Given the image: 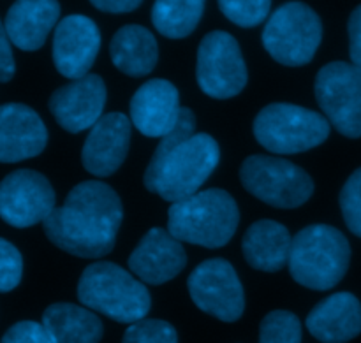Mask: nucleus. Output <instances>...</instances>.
<instances>
[{
    "mask_svg": "<svg viewBox=\"0 0 361 343\" xmlns=\"http://www.w3.org/2000/svg\"><path fill=\"white\" fill-rule=\"evenodd\" d=\"M123 206L108 183L88 180L67 194L60 208L42 222L49 242L71 256L99 259L115 249Z\"/></svg>",
    "mask_w": 361,
    "mask_h": 343,
    "instance_id": "nucleus-1",
    "label": "nucleus"
},
{
    "mask_svg": "<svg viewBox=\"0 0 361 343\" xmlns=\"http://www.w3.org/2000/svg\"><path fill=\"white\" fill-rule=\"evenodd\" d=\"M221 161V148L210 134H196V116L182 108L178 123L155 148L143 182L164 201L178 203L200 192Z\"/></svg>",
    "mask_w": 361,
    "mask_h": 343,
    "instance_id": "nucleus-2",
    "label": "nucleus"
},
{
    "mask_svg": "<svg viewBox=\"0 0 361 343\" xmlns=\"http://www.w3.org/2000/svg\"><path fill=\"white\" fill-rule=\"evenodd\" d=\"M238 204L229 192L208 189L173 203L168 213V231L178 242L221 249L238 229Z\"/></svg>",
    "mask_w": 361,
    "mask_h": 343,
    "instance_id": "nucleus-3",
    "label": "nucleus"
},
{
    "mask_svg": "<svg viewBox=\"0 0 361 343\" xmlns=\"http://www.w3.org/2000/svg\"><path fill=\"white\" fill-rule=\"evenodd\" d=\"M81 305L120 324H134L150 312V292L136 275L115 263H94L85 268L78 284Z\"/></svg>",
    "mask_w": 361,
    "mask_h": 343,
    "instance_id": "nucleus-4",
    "label": "nucleus"
},
{
    "mask_svg": "<svg viewBox=\"0 0 361 343\" xmlns=\"http://www.w3.org/2000/svg\"><path fill=\"white\" fill-rule=\"evenodd\" d=\"M351 247L338 229L314 224L293 238L289 273L300 285L312 291H330L345 277Z\"/></svg>",
    "mask_w": 361,
    "mask_h": 343,
    "instance_id": "nucleus-5",
    "label": "nucleus"
},
{
    "mask_svg": "<svg viewBox=\"0 0 361 343\" xmlns=\"http://www.w3.org/2000/svg\"><path fill=\"white\" fill-rule=\"evenodd\" d=\"M252 129L257 143L279 155L309 151L330 136L326 116L288 102H275L261 109Z\"/></svg>",
    "mask_w": 361,
    "mask_h": 343,
    "instance_id": "nucleus-6",
    "label": "nucleus"
},
{
    "mask_svg": "<svg viewBox=\"0 0 361 343\" xmlns=\"http://www.w3.org/2000/svg\"><path fill=\"white\" fill-rule=\"evenodd\" d=\"M323 39V25L312 7L303 2L282 4L268 18L263 46L275 62L302 67L316 55Z\"/></svg>",
    "mask_w": 361,
    "mask_h": 343,
    "instance_id": "nucleus-7",
    "label": "nucleus"
},
{
    "mask_svg": "<svg viewBox=\"0 0 361 343\" xmlns=\"http://www.w3.org/2000/svg\"><path fill=\"white\" fill-rule=\"evenodd\" d=\"M249 194L274 208L293 210L312 197L314 182L300 166L271 155H250L240 168Z\"/></svg>",
    "mask_w": 361,
    "mask_h": 343,
    "instance_id": "nucleus-8",
    "label": "nucleus"
},
{
    "mask_svg": "<svg viewBox=\"0 0 361 343\" xmlns=\"http://www.w3.org/2000/svg\"><path fill=\"white\" fill-rule=\"evenodd\" d=\"M196 77L203 94L219 101L236 97L245 88V60L231 34L215 30L204 35L197 49Z\"/></svg>",
    "mask_w": 361,
    "mask_h": 343,
    "instance_id": "nucleus-9",
    "label": "nucleus"
},
{
    "mask_svg": "<svg viewBox=\"0 0 361 343\" xmlns=\"http://www.w3.org/2000/svg\"><path fill=\"white\" fill-rule=\"evenodd\" d=\"M314 92L330 125L345 137H361V69L330 62L317 73Z\"/></svg>",
    "mask_w": 361,
    "mask_h": 343,
    "instance_id": "nucleus-10",
    "label": "nucleus"
},
{
    "mask_svg": "<svg viewBox=\"0 0 361 343\" xmlns=\"http://www.w3.org/2000/svg\"><path fill=\"white\" fill-rule=\"evenodd\" d=\"M190 299L204 313L222 323H235L245 310L242 282L231 263L224 259H208L190 273Z\"/></svg>",
    "mask_w": 361,
    "mask_h": 343,
    "instance_id": "nucleus-11",
    "label": "nucleus"
},
{
    "mask_svg": "<svg viewBox=\"0 0 361 343\" xmlns=\"http://www.w3.org/2000/svg\"><path fill=\"white\" fill-rule=\"evenodd\" d=\"M56 196L44 175L18 169L0 182V218L16 229L42 224L55 210Z\"/></svg>",
    "mask_w": 361,
    "mask_h": 343,
    "instance_id": "nucleus-12",
    "label": "nucleus"
},
{
    "mask_svg": "<svg viewBox=\"0 0 361 343\" xmlns=\"http://www.w3.org/2000/svg\"><path fill=\"white\" fill-rule=\"evenodd\" d=\"M49 111L67 132H83L102 118L106 106V83L97 74H87L55 90L49 97Z\"/></svg>",
    "mask_w": 361,
    "mask_h": 343,
    "instance_id": "nucleus-13",
    "label": "nucleus"
},
{
    "mask_svg": "<svg viewBox=\"0 0 361 343\" xmlns=\"http://www.w3.org/2000/svg\"><path fill=\"white\" fill-rule=\"evenodd\" d=\"M101 49V32L94 20L71 14L60 20L53 35V63L63 77L87 76Z\"/></svg>",
    "mask_w": 361,
    "mask_h": 343,
    "instance_id": "nucleus-14",
    "label": "nucleus"
},
{
    "mask_svg": "<svg viewBox=\"0 0 361 343\" xmlns=\"http://www.w3.org/2000/svg\"><path fill=\"white\" fill-rule=\"evenodd\" d=\"M133 123L123 113L113 111L90 129L81 150V162L97 178L115 175L129 154Z\"/></svg>",
    "mask_w": 361,
    "mask_h": 343,
    "instance_id": "nucleus-15",
    "label": "nucleus"
},
{
    "mask_svg": "<svg viewBox=\"0 0 361 343\" xmlns=\"http://www.w3.org/2000/svg\"><path fill=\"white\" fill-rule=\"evenodd\" d=\"M185 264L187 254L182 242L162 227L150 229L129 257L133 275L150 285H162L173 280L182 273Z\"/></svg>",
    "mask_w": 361,
    "mask_h": 343,
    "instance_id": "nucleus-16",
    "label": "nucleus"
},
{
    "mask_svg": "<svg viewBox=\"0 0 361 343\" xmlns=\"http://www.w3.org/2000/svg\"><path fill=\"white\" fill-rule=\"evenodd\" d=\"M178 88L168 80H150L130 99V123L147 137H164L180 118Z\"/></svg>",
    "mask_w": 361,
    "mask_h": 343,
    "instance_id": "nucleus-17",
    "label": "nucleus"
},
{
    "mask_svg": "<svg viewBox=\"0 0 361 343\" xmlns=\"http://www.w3.org/2000/svg\"><path fill=\"white\" fill-rule=\"evenodd\" d=\"M48 144V129L28 106L9 102L0 106V162L14 164L37 157Z\"/></svg>",
    "mask_w": 361,
    "mask_h": 343,
    "instance_id": "nucleus-18",
    "label": "nucleus"
},
{
    "mask_svg": "<svg viewBox=\"0 0 361 343\" xmlns=\"http://www.w3.org/2000/svg\"><path fill=\"white\" fill-rule=\"evenodd\" d=\"M307 328L323 343H348L361 333V303L351 292H337L317 303Z\"/></svg>",
    "mask_w": 361,
    "mask_h": 343,
    "instance_id": "nucleus-19",
    "label": "nucleus"
},
{
    "mask_svg": "<svg viewBox=\"0 0 361 343\" xmlns=\"http://www.w3.org/2000/svg\"><path fill=\"white\" fill-rule=\"evenodd\" d=\"M59 18V0H16L7 11L4 25L16 48L35 51L44 46Z\"/></svg>",
    "mask_w": 361,
    "mask_h": 343,
    "instance_id": "nucleus-20",
    "label": "nucleus"
},
{
    "mask_svg": "<svg viewBox=\"0 0 361 343\" xmlns=\"http://www.w3.org/2000/svg\"><path fill=\"white\" fill-rule=\"evenodd\" d=\"M291 243L286 225L275 220H257L243 235V257L254 270L275 273L288 266Z\"/></svg>",
    "mask_w": 361,
    "mask_h": 343,
    "instance_id": "nucleus-21",
    "label": "nucleus"
},
{
    "mask_svg": "<svg viewBox=\"0 0 361 343\" xmlns=\"http://www.w3.org/2000/svg\"><path fill=\"white\" fill-rule=\"evenodd\" d=\"M109 55L120 73L130 77L147 76L157 66V41L148 28L126 25L113 35Z\"/></svg>",
    "mask_w": 361,
    "mask_h": 343,
    "instance_id": "nucleus-22",
    "label": "nucleus"
},
{
    "mask_svg": "<svg viewBox=\"0 0 361 343\" xmlns=\"http://www.w3.org/2000/svg\"><path fill=\"white\" fill-rule=\"evenodd\" d=\"M42 324L56 343H99L104 333L101 319L92 310L73 303H55L42 313Z\"/></svg>",
    "mask_w": 361,
    "mask_h": 343,
    "instance_id": "nucleus-23",
    "label": "nucleus"
},
{
    "mask_svg": "<svg viewBox=\"0 0 361 343\" xmlns=\"http://www.w3.org/2000/svg\"><path fill=\"white\" fill-rule=\"evenodd\" d=\"M204 2L207 0H155L152 23L164 37H187L196 30L204 13Z\"/></svg>",
    "mask_w": 361,
    "mask_h": 343,
    "instance_id": "nucleus-24",
    "label": "nucleus"
},
{
    "mask_svg": "<svg viewBox=\"0 0 361 343\" xmlns=\"http://www.w3.org/2000/svg\"><path fill=\"white\" fill-rule=\"evenodd\" d=\"M259 343H302V324L288 310H274L259 326Z\"/></svg>",
    "mask_w": 361,
    "mask_h": 343,
    "instance_id": "nucleus-25",
    "label": "nucleus"
},
{
    "mask_svg": "<svg viewBox=\"0 0 361 343\" xmlns=\"http://www.w3.org/2000/svg\"><path fill=\"white\" fill-rule=\"evenodd\" d=\"M222 14L242 28L263 23L270 13L271 0H219Z\"/></svg>",
    "mask_w": 361,
    "mask_h": 343,
    "instance_id": "nucleus-26",
    "label": "nucleus"
},
{
    "mask_svg": "<svg viewBox=\"0 0 361 343\" xmlns=\"http://www.w3.org/2000/svg\"><path fill=\"white\" fill-rule=\"evenodd\" d=\"M122 343H178V335L166 320L141 319L127 328Z\"/></svg>",
    "mask_w": 361,
    "mask_h": 343,
    "instance_id": "nucleus-27",
    "label": "nucleus"
},
{
    "mask_svg": "<svg viewBox=\"0 0 361 343\" xmlns=\"http://www.w3.org/2000/svg\"><path fill=\"white\" fill-rule=\"evenodd\" d=\"M338 203L349 231L361 238V168L356 169L344 183Z\"/></svg>",
    "mask_w": 361,
    "mask_h": 343,
    "instance_id": "nucleus-28",
    "label": "nucleus"
},
{
    "mask_svg": "<svg viewBox=\"0 0 361 343\" xmlns=\"http://www.w3.org/2000/svg\"><path fill=\"white\" fill-rule=\"evenodd\" d=\"M23 277V257L7 239L0 238V292H11Z\"/></svg>",
    "mask_w": 361,
    "mask_h": 343,
    "instance_id": "nucleus-29",
    "label": "nucleus"
},
{
    "mask_svg": "<svg viewBox=\"0 0 361 343\" xmlns=\"http://www.w3.org/2000/svg\"><path fill=\"white\" fill-rule=\"evenodd\" d=\"M0 343H56L42 323L21 320L11 326Z\"/></svg>",
    "mask_w": 361,
    "mask_h": 343,
    "instance_id": "nucleus-30",
    "label": "nucleus"
},
{
    "mask_svg": "<svg viewBox=\"0 0 361 343\" xmlns=\"http://www.w3.org/2000/svg\"><path fill=\"white\" fill-rule=\"evenodd\" d=\"M11 39L7 35L6 25L0 20V83H7L13 80L16 73V62H14L13 48H11Z\"/></svg>",
    "mask_w": 361,
    "mask_h": 343,
    "instance_id": "nucleus-31",
    "label": "nucleus"
},
{
    "mask_svg": "<svg viewBox=\"0 0 361 343\" xmlns=\"http://www.w3.org/2000/svg\"><path fill=\"white\" fill-rule=\"evenodd\" d=\"M349 34V56H351L353 66L361 69V4L356 7L349 16L348 23Z\"/></svg>",
    "mask_w": 361,
    "mask_h": 343,
    "instance_id": "nucleus-32",
    "label": "nucleus"
},
{
    "mask_svg": "<svg viewBox=\"0 0 361 343\" xmlns=\"http://www.w3.org/2000/svg\"><path fill=\"white\" fill-rule=\"evenodd\" d=\"M90 2L99 11H104V13L111 14H122L137 9L143 0H90Z\"/></svg>",
    "mask_w": 361,
    "mask_h": 343,
    "instance_id": "nucleus-33",
    "label": "nucleus"
}]
</instances>
